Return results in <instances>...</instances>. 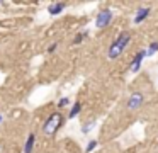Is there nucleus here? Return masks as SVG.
<instances>
[{"label":"nucleus","mask_w":158,"mask_h":153,"mask_svg":"<svg viewBox=\"0 0 158 153\" xmlns=\"http://www.w3.org/2000/svg\"><path fill=\"white\" fill-rule=\"evenodd\" d=\"M65 121H66V117L60 111L51 112V114L48 116V119L44 121V124H43V133H44L46 136H49V138H53V136L63 128Z\"/></svg>","instance_id":"nucleus-1"},{"label":"nucleus","mask_w":158,"mask_h":153,"mask_svg":"<svg viewBox=\"0 0 158 153\" xmlns=\"http://www.w3.org/2000/svg\"><path fill=\"white\" fill-rule=\"evenodd\" d=\"M129 43H131V32H127V31L121 32L119 36L112 41V44L109 46V49H107V56H109L110 60L119 58L121 54L124 53V49L127 48V44H129Z\"/></svg>","instance_id":"nucleus-2"},{"label":"nucleus","mask_w":158,"mask_h":153,"mask_svg":"<svg viewBox=\"0 0 158 153\" xmlns=\"http://www.w3.org/2000/svg\"><path fill=\"white\" fill-rule=\"evenodd\" d=\"M112 17H114V14L110 9H102L95 17V26L99 27V29H104V27H107L112 22Z\"/></svg>","instance_id":"nucleus-3"},{"label":"nucleus","mask_w":158,"mask_h":153,"mask_svg":"<svg viewBox=\"0 0 158 153\" xmlns=\"http://www.w3.org/2000/svg\"><path fill=\"white\" fill-rule=\"evenodd\" d=\"M143 102H144L143 92H133V94L129 95V99H127V102H126V107L129 109V111H136V109H139L141 105H143Z\"/></svg>","instance_id":"nucleus-4"},{"label":"nucleus","mask_w":158,"mask_h":153,"mask_svg":"<svg viewBox=\"0 0 158 153\" xmlns=\"http://www.w3.org/2000/svg\"><path fill=\"white\" fill-rule=\"evenodd\" d=\"M144 58H146V51H144V49H139L136 54H134L133 61H131V65H129V71H131V73H138V71H139L141 63H143Z\"/></svg>","instance_id":"nucleus-5"},{"label":"nucleus","mask_w":158,"mask_h":153,"mask_svg":"<svg viewBox=\"0 0 158 153\" xmlns=\"http://www.w3.org/2000/svg\"><path fill=\"white\" fill-rule=\"evenodd\" d=\"M150 12H151L150 7H141V9H138L136 14H134V24H141L143 20H146L150 17Z\"/></svg>","instance_id":"nucleus-6"},{"label":"nucleus","mask_w":158,"mask_h":153,"mask_svg":"<svg viewBox=\"0 0 158 153\" xmlns=\"http://www.w3.org/2000/svg\"><path fill=\"white\" fill-rule=\"evenodd\" d=\"M65 7H66L65 2H53V3H49L48 12H49V15H58V14H61L65 10Z\"/></svg>","instance_id":"nucleus-7"},{"label":"nucleus","mask_w":158,"mask_h":153,"mask_svg":"<svg viewBox=\"0 0 158 153\" xmlns=\"http://www.w3.org/2000/svg\"><path fill=\"white\" fill-rule=\"evenodd\" d=\"M34 143H36V134L31 133L26 139V145H24V153H32V148H34Z\"/></svg>","instance_id":"nucleus-8"},{"label":"nucleus","mask_w":158,"mask_h":153,"mask_svg":"<svg viewBox=\"0 0 158 153\" xmlns=\"http://www.w3.org/2000/svg\"><path fill=\"white\" fill-rule=\"evenodd\" d=\"M82 102H75V104H73V107L70 109V112H68V119H75L77 116L80 114V112H82Z\"/></svg>","instance_id":"nucleus-9"},{"label":"nucleus","mask_w":158,"mask_h":153,"mask_svg":"<svg viewBox=\"0 0 158 153\" xmlns=\"http://www.w3.org/2000/svg\"><path fill=\"white\" fill-rule=\"evenodd\" d=\"M146 51V56H155V54L158 53V41H153V43H150V46H148Z\"/></svg>","instance_id":"nucleus-10"},{"label":"nucleus","mask_w":158,"mask_h":153,"mask_svg":"<svg viewBox=\"0 0 158 153\" xmlns=\"http://www.w3.org/2000/svg\"><path fill=\"white\" fill-rule=\"evenodd\" d=\"M87 36H89V31H82V32H78L75 36V39H73V44H75V46H77V44H82L83 39H85Z\"/></svg>","instance_id":"nucleus-11"},{"label":"nucleus","mask_w":158,"mask_h":153,"mask_svg":"<svg viewBox=\"0 0 158 153\" xmlns=\"http://www.w3.org/2000/svg\"><path fill=\"white\" fill-rule=\"evenodd\" d=\"M94 126H95V121H89V122H83L82 128H80V129H82L83 134H89V133L94 129Z\"/></svg>","instance_id":"nucleus-12"},{"label":"nucleus","mask_w":158,"mask_h":153,"mask_svg":"<svg viewBox=\"0 0 158 153\" xmlns=\"http://www.w3.org/2000/svg\"><path fill=\"white\" fill-rule=\"evenodd\" d=\"M97 145H99V141H97V139H90V141L87 143V148H85V153H92L94 150L97 148Z\"/></svg>","instance_id":"nucleus-13"},{"label":"nucleus","mask_w":158,"mask_h":153,"mask_svg":"<svg viewBox=\"0 0 158 153\" xmlns=\"http://www.w3.org/2000/svg\"><path fill=\"white\" fill-rule=\"evenodd\" d=\"M68 104H70V99H68V97H61V99L58 100V107H60V109L66 107Z\"/></svg>","instance_id":"nucleus-14"},{"label":"nucleus","mask_w":158,"mask_h":153,"mask_svg":"<svg viewBox=\"0 0 158 153\" xmlns=\"http://www.w3.org/2000/svg\"><path fill=\"white\" fill-rule=\"evenodd\" d=\"M56 48H58V43H51V44L48 46V53H49V54H51V53H55V51H56Z\"/></svg>","instance_id":"nucleus-15"},{"label":"nucleus","mask_w":158,"mask_h":153,"mask_svg":"<svg viewBox=\"0 0 158 153\" xmlns=\"http://www.w3.org/2000/svg\"><path fill=\"white\" fill-rule=\"evenodd\" d=\"M2 121H4V116L0 114V124H2Z\"/></svg>","instance_id":"nucleus-16"}]
</instances>
